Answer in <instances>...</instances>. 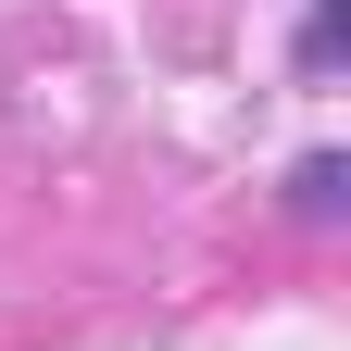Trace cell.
<instances>
[{
  "instance_id": "6da1fadb",
  "label": "cell",
  "mask_w": 351,
  "mask_h": 351,
  "mask_svg": "<svg viewBox=\"0 0 351 351\" xmlns=\"http://www.w3.org/2000/svg\"><path fill=\"white\" fill-rule=\"evenodd\" d=\"M339 201H351V163L339 151H301L289 163V213H301V226H339Z\"/></svg>"
},
{
  "instance_id": "7a4b0ae2",
  "label": "cell",
  "mask_w": 351,
  "mask_h": 351,
  "mask_svg": "<svg viewBox=\"0 0 351 351\" xmlns=\"http://www.w3.org/2000/svg\"><path fill=\"white\" fill-rule=\"evenodd\" d=\"M339 38H351V0H301V75H339Z\"/></svg>"
}]
</instances>
